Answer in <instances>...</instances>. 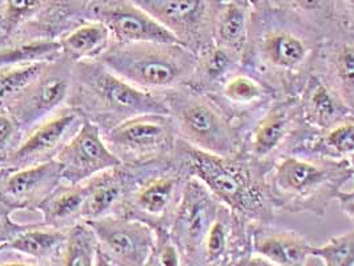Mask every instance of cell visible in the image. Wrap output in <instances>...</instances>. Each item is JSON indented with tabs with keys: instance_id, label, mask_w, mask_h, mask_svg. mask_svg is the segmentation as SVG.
I'll list each match as a JSON object with an SVG mask.
<instances>
[{
	"instance_id": "obj_41",
	"label": "cell",
	"mask_w": 354,
	"mask_h": 266,
	"mask_svg": "<svg viewBox=\"0 0 354 266\" xmlns=\"http://www.w3.org/2000/svg\"><path fill=\"white\" fill-rule=\"evenodd\" d=\"M223 1H228V0H223ZM252 4H257V3H260L261 0H249Z\"/></svg>"
},
{
	"instance_id": "obj_8",
	"label": "cell",
	"mask_w": 354,
	"mask_h": 266,
	"mask_svg": "<svg viewBox=\"0 0 354 266\" xmlns=\"http://www.w3.org/2000/svg\"><path fill=\"white\" fill-rule=\"evenodd\" d=\"M309 131L299 96L279 97L244 131L243 155L269 169L276 160L293 153Z\"/></svg>"
},
{
	"instance_id": "obj_23",
	"label": "cell",
	"mask_w": 354,
	"mask_h": 266,
	"mask_svg": "<svg viewBox=\"0 0 354 266\" xmlns=\"http://www.w3.org/2000/svg\"><path fill=\"white\" fill-rule=\"evenodd\" d=\"M313 71L351 106L354 102V31L341 27L321 40Z\"/></svg>"
},
{
	"instance_id": "obj_30",
	"label": "cell",
	"mask_w": 354,
	"mask_h": 266,
	"mask_svg": "<svg viewBox=\"0 0 354 266\" xmlns=\"http://www.w3.org/2000/svg\"><path fill=\"white\" fill-rule=\"evenodd\" d=\"M241 67V57L213 43L196 53L195 72L188 86L212 93Z\"/></svg>"
},
{
	"instance_id": "obj_29",
	"label": "cell",
	"mask_w": 354,
	"mask_h": 266,
	"mask_svg": "<svg viewBox=\"0 0 354 266\" xmlns=\"http://www.w3.org/2000/svg\"><path fill=\"white\" fill-rule=\"evenodd\" d=\"M268 3L322 39L342 27L337 0H268Z\"/></svg>"
},
{
	"instance_id": "obj_36",
	"label": "cell",
	"mask_w": 354,
	"mask_h": 266,
	"mask_svg": "<svg viewBox=\"0 0 354 266\" xmlns=\"http://www.w3.org/2000/svg\"><path fill=\"white\" fill-rule=\"evenodd\" d=\"M155 245L147 266H183V257L172 236L165 228L155 229Z\"/></svg>"
},
{
	"instance_id": "obj_18",
	"label": "cell",
	"mask_w": 354,
	"mask_h": 266,
	"mask_svg": "<svg viewBox=\"0 0 354 266\" xmlns=\"http://www.w3.org/2000/svg\"><path fill=\"white\" fill-rule=\"evenodd\" d=\"M63 182L60 165L56 160L12 169L0 180V202L12 213L32 214L39 220V205Z\"/></svg>"
},
{
	"instance_id": "obj_31",
	"label": "cell",
	"mask_w": 354,
	"mask_h": 266,
	"mask_svg": "<svg viewBox=\"0 0 354 266\" xmlns=\"http://www.w3.org/2000/svg\"><path fill=\"white\" fill-rule=\"evenodd\" d=\"M57 40L63 55L77 63L82 60H97L112 43V36L102 21L86 19Z\"/></svg>"
},
{
	"instance_id": "obj_39",
	"label": "cell",
	"mask_w": 354,
	"mask_h": 266,
	"mask_svg": "<svg viewBox=\"0 0 354 266\" xmlns=\"http://www.w3.org/2000/svg\"><path fill=\"white\" fill-rule=\"evenodd\" d=\"M342 27L354 31V0H337Z\"/></svg>"
},
{
	"instance_id": "obj_21",
	"label": "cell",
	"mask_w": 354,
	"mask_h": 266,
	"mask_svg": "<svg viewBox=\"0 0 354 266\" xmlns=\"http://www.w3.org/2000/svg\"><path fill=\"white\" fill-rule=\"evenodd\" d=\"M253 225L221 205L205 237L201 266H244L253 253Z\"/></svg>"
},
{
	"instance_id": "obj_15",
	"label": "cell",
	"mask_w": 354,
	"mask_h": 266,
	"mask_svg": "<svg viewBox=\"0 0 354 266\" xmlns=\"http://www.w3.org/2000/svg\"><path fill=\"white\" fill-rule=\"evenodd\" d=\"M84 120L86 117L79 111L64 106L23 137L15 152L7 160L6 167L20 169L56 159Z\"/></svg>"
},
{
	"instance_id": "obj_35",
	"label": "cell",
	"mask_w": 354,
	"mask_h": 266,
	"mask_svg": "<svg viewBox=\"0 0 354 266\" xmlns=\"http://www.w3.org/2000/svg\"><path fill=\"white\" fill-rule=\"evenodd\" d=\"M313 258L321 265L354 266V231L335 236L322 247H315Z\"/></svg>"
},
{
	"instance_id": "obj_5",
	"label": "cell",
	"mask_w": 354,
	"mask_h": 266,
	"mask_svg": "<svg viewBox=\"0 0 354 266\" xmlns=\"http://www.w3.org/2000/svg\"><path fill=\"white\" fill-rule=\"evenodd\" d=\"M97 60L138 88L167 93L191 83L196 53L178 43L112 40Z\"/></svg>"
},
{
	"instance_id": "obj_17",
	"label": "cell",
	"mask_w": 354,
	"mask_h": 266,
	"mask_svg": "<svg viewBox=\"0 0 354 266\" xmlns=\"http://www.w3.org/2000/svg\"><path fill=\"white\" fill-rule=\"evenodd\" d=\"M55 160L60 165L63 181L68 184H82L122 165V161L106 145L102 129L87 119Z\"/></svg>"
},
{
	"instance_id": "obj_13",
	"label": "cell",
	"mask_w": 354,
	"mask_h": 266,
	"mask_svg": "<svg viewBox=\"0 0 354 266\" xmlns=\"http://www.w3.org/2000/svg\"><path fill=\"white\" fill-rule=\"evenodd\" d=\"M221 204L197 178L187 180L169 233L181 253L185 266H201L205 237Z\"/></svg>"
},
{
	"instance_id": "obj_3",
	"label": "cell",
	"mask_w": 354,
	"mask_h": 266,
	"mask_svg": "<svg viewBox=\"0 0 354 266\" xmlns=\"http://www.w3.org/2000/svg\"><path fill=\"white\" fill-rule=\"evenodd\" d=\"M354 181L349 160L289 153L266 172L269 195L276 211L324 217L337 196Z\"/></svg>"
},
{
	"instance_id": "obj_7",
	"label": "cell",
	"mask_w": 354,
	"mask_h": 266,
	"mask_svg": "<svg viewBox=\"0 0 354 266\" xmlns=\"http://www.w3.org/2000/svg\"><path fill=\"white\" fill-rule=\"evenodd\" d=\"M86 19L82 0H0V50L59 39Z\"/></svg>"
},
{
	"instance_id": "obj_40",
	"label": "cell",
	"mask_w": 354,
	"mask_h": 266,
	"mask_svg": "<svg viewBox=\"0 0 354 266\" xmlns=\"http://www.w3.org/2000/svg\"><path fill=\"white\" fill-rule=\"evenodd\" d=\"M11 171H12V168H10V167H0V180L6 178Z\"/></svg>"
},
{
	"instance_id": "obj_33",
	"label": "cell",
	"mask_w": 354,
	"mask_h": 266,
	"mask_svg": "<svg viewBox=\"0 0 354 266\" xmlns=\"http://www.w3.org/2000/svg\"><path fill=\"white\" fill-rule=\"evenodd\" d=\"M63 55L57 39L23 43L0 50V67L46 63Z\"/></svg>"
},
{
	"instance_id": "obj_24",
	"label": "cell",
	"mask_w": 354,
	"mask_h": 266,
	"mask_svg": "<svg viewBox=\"0 0 354 266\" xmlns=\"http://www.w3.org/2000/svg\"><path fill=\"white\" fill-rule=\"evenodd\" d=\"M309 238L299 231L274 228L272 224H254L252 249L270 266L309 265L313 258Z\"/></svg>"
},
{
	"instance_id": "obj_9",
	"label": "cell",
	"mask_w": 354,
	"mask_h": 266,
	"mask_svg": "<svg viewBox=\"0 0 354 266\" xmlns=\"http://www.w3.org/2000/svg\"><path fill=\"white\" fill-rule=\"evenodd\" d=\"M188 178L174 153L167 159L145 162L123 214L138 218L153 229H169Z\"/></svg>"
},
{
	"instance_id": "obj_16",
	"label": "cell",
	"mask_w": 354,
	"mask_h": 266,
	"mask_svg": "<svg viewBox=\"0 0 354 266\" xmlns=\"http://www.w3.org/2000/svg\"><path fill=\"white\" fill-rule=\"evenodd\" d=\"M87 14L88 19L99 20L106 26L113 41L177 43L168 30L133 0H91Z\"/></svg>"
},
{
	"instance_id": "obj_34",
	"label": "cell",
	"mask_w": 354,
	"mask_h": 266,
	"mask_svg": "<svg viewBox=\"0 0 354 266\" xmlns=\"http://www.w3.org/2000/svg\"><path fill=\"white\" fill-rule=\"evenodd\" d=\"M46 63L0 67V111H7Z\"/></svg>"
},
{
	"instance_id": "obj_6",
	"label": "cell",
	"mask_w": 354,
	"mask_h": 266,
	"mask_svg": "<svg viewBox=\"0 0 354 266\" xmlns=\"http://www.w3.org/2000/svg\"><path fill=\"white\" fill-rule=\"evenodd\" d=\"M180 140L218 156L243 153L241 131L211 95L184 86L164 93Z\"/></svg>"
},
{
	"instance_id": "obj_12",
	"label": "cell",
	"mask_w": 354,
	"mask_h": 266,
	"mask_svg": "<svg viewBox=\"0 0 354 266\" xmlns=\"http://www.w3.org/2000/svg\"><path fill=\"white\" fill-rule=\"evenodd\" d=\"M168 30L177 43L200 53L213 44V28L223 0H133Z\"/></svg>"
},
{
	"instance_id": "obj_26",
	"label": "cell",
	"mask_w": 354,
	"mask_h": 266,
	"mask_svg": "<svg viewBox=\"0 0 354 266\" xmlns=\"http://www.w3.org/2000/svg\"><path fill=\"white\" fill-rule=\"evenodd\" d=\"M253 6L249 0L223 1L213 28V43L244 59L249 43Z\"/></svg>"
},
{
	"instance_id": "obj_25",
	"label": "cell",
	"mask_w": 354,
	"mask_h": 266,
	"mask_svg": "<svg viewBox=\"0 0 354 266\" xmlns=\"http://www.w3.org/2000/svg\"><path fill=\"white\" fill-rule=\"evenodd\" d=\"M299 100L302 120L313 132H322L353 112L336 89L315 71L306 80Z\"/></svg>"
},
{
	"instance_id": "obj_4",
	"label": "cell",
	"mask_w": 354,
	"mask_h": 266,
	"mask_svg": "<svg viewBox=\"0 0 354 266\" xmlns=\"http://www.w3.org/2000/svg\"><path fill=\"white\" fill-rule=\"evenodd\" d=\"M67 106L79 111L102 132L144 113H168L164 93L138 88L99 60L75 63Z\"/></svg>"
},
{
	"instance_id": "obj_19",
	"label": "cell",
	"mask_w": 354,
	"mask_h": 266,
	"mask_svg": "<svg viewBox=\"0 0 354 266\" xmlns=\"http://www.w3.org/2000/svg\"><path fill=\"white\" fill-rule=\"evenodd\" d=\"M67 231L43 222L24 224L0 243V265H60Z\"/></svg>"
},
{
	"instance_id": "obj_1",
	"label": "cell",
	"mask_w": 354,
	"mask_h": 266,
	"mask_svg": "<svg viewBox=\"0 0 354 266\" xmlns=\"http://www.w3.org/2000/svg\"><path fill=\"white\" fill-rule=\"evenodd\" d=\"M322 37L261 0L253 6L243 67L279 97H296L313 72Z\"/></svg>"
},
{
	"instance_id": "obj_28",
	"label": "cell",
	"mask_w": 354,
	"mask_h": 266,
	"mask_svg": "<svg viewBox=\"0 0 354 266\" xmlns=\"http://www.w3.org/2000/svg\"><path fill=\"white\" fill-rule=\"evenodd\" d=\"M293 153L325 159H351L354 156L353 112L322 132L309 131Z\"/></svg>"
},
{
	"instance_id": "obj_11",
	"label": "cell",
	"mask_w": 354,
	"mask_h": 266,
	"mask_svg": "<svg viewBox=\"0 0 354 266\" xmlns=\"http://www.w3.org/2000/svg\"><path fill=\"white\" fill-rule=\"evenodd\" d=\"M75 63L62 55L47 61L35 79L7 108L24 136L67 106Z\"/></svg>"
},
{
	"instance_id": "obj_14",
	"label": "cell",
	"mask_w": 354,
	"mask_h": 266,
	"mask_svg": "<svg viewBox=\"0 0 354 266\" xmlns=\"http://www.w3.org/2000/svg\"><path fill=\"white\" fill-rule=\"evenodd\" d=\"M99 243L97 266H147L155 245V229L127 214L87 221Z\"/></svg>"
},
{
	"instance_id": "obj_27",
	"label": "cell",
	"mask_w": 354,
	"mask_h": 266,
	"mask_svg": "<svg viewBox=\"0 0 354 266\" xmlns=\"http://www.w3.org/2000/svg\"><path fill=\"white\" fill-rule=\"evenodd\" d=\"M86 184H59L37 208L40 222L59 229H68L84 221L83 211L86 202Z\"/></svg>"
},
{
	"instance_id": "obj_44",
	"label": "cell",
	"mask_w": 354,
	"mask_h": 266,
	"mask_svg": "<svg viewBox=\"0 0 354 266\" xmlns=\"http://www.w3.org/2000/svg\"><path fill=\"white\" fill-rule=\"evenodd\" d=\"M352 111H353V113H354V102H353V103H352Z\"/></svg>"
},
{
	"instance_id": "obj_2",
	"label": "cell",
	"mask_w": 354,
	"mask_h": 266,
	"mask_svg": "<svg viewBox=\"0 0 354 266\" xmlns=\"http://www.w3.org/2000/svg\"><path fill=\"white\" fill-rule=\"evenodd\" d=\"M174 156L189 178L201 181L221 205L250 224H273L276 209L266 169L245 155L218 156L178 139Z\"/></svg>"
},
{
	"instance_id": "obj_10",
	"label": "cell",
	"mask_w": 354,
	"mask_h": 266,
	"mask_svg": "<svg viewBox=\"0 0 354 266\" xmlns=\"http://www.w3.org/2000/svg\"><path fill=\"white\" fill-rule=\"evenodd\" d=\"M109 149L122 164L138 165L169 158L178 136L168 113H144L103 132Z\"/></svg>"
},
{
	"instance_id": "obj_20",
	"label": "cell",
	"mask_w": 354,
	"mask_h": 266,
	"mask_svg": "<svg viewBox=\"0 0 354 266\" xmlns=\"http://www.w3.org/2000/svg\"><path fill=\"white\" fill-rule=\"evenodd\" d=\"M211 95L230 120L244 131L279 96L254 73L241 67Z\"/></svg>"
},
{
	"instance_id": "obj_43",
	"label": "cell",
	"mask_w": 354,
	"mask_h": 266,
	"mask_svg": "<svg viewBox=\"0 0 354 266\" xmlns=\"http://www.w3.org/2000/svg\"><path fill=\"white\" fill-rule=\"evenodd\" d=\"M82 1H83V3H86V4H88L89 1H91V0H82Z\"/></svg>"
},
{
	"instance_id": "obj_22",
	"label": "cell",
	"mask_w": 354,
	"mask_h": 266,
	"mask_svg": "<svg viewBox=\"0 0 354 266\" xmlns=\"http://www.w3.org/2000/svg\"><path fill=\"white\" fill-rule=\"evenodd\" d=\"M144 164H122L84 181L83 220L91 221L124 212L127 201L142 176Z\"/></svg>"
},
{
	"instance_id": "obj_38",
	"label": "cell",
	"mask_w": 354,
	"mask_h": 266,
	"mask_svg": "<svg viewBox=\"0 0 354 266\" xmlns=\"http://www.w3.org/2000/svg\"><path fill=\"white\" fill-rule=\"evenodd\" d=\"M339 212L354 222V188L352 191H341L336 198Z\"/></svg>"
},
{
	"instance_id": "obj_32",
	"label": "cell",
	"mask_w": 354,
	"mask_h": 266,
	"mask_svg": "<svg viewBox=\"0 0 354 266\" xmlns=\"http://www.w3.org/2000/svg\"><path fill=\"white\" fill-rule=\"evenodd\" d=\"M99 243L87 221H80L67 231V240L59 266H97Z\"/></svg>"
},
{
	"instance_id": "obj_42",
	"label": "cell",
	"mask_w": 354,
	"mask_h": 266,
	"mask_svg": "<svg viewBox=\"0 0 354 266\" xmlns=\"http://www.w3.org/2000/svg\"><path fill=\"white\" fill-rule=\"evenodd\" d=\"M349 161H351V165H352V169H353V173H354V156H352L351 159H349Z\"/></svg>"
},
{
	"instance_id": "obj_37",
	"label": "cell",
	"mask_w": 354,
	"mask_h": 266,
	"mask_svg": "<svg viewBox=\"0 0 354 266\" xmlns=\"http://www.w3.org/2000/svg\"><path fill=\"white\" fill-rule=\"evenodd\" d=\"M23 137L24 132L14 116L7 111H0V167H6Z\"/></svg>"
}]
</instances>
